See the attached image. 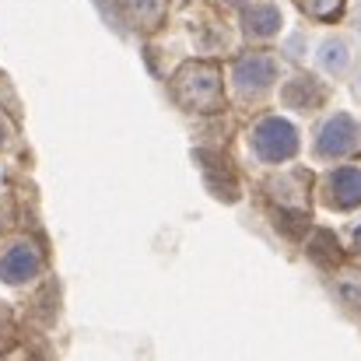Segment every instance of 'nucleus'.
Wrapping results in <instances>:
<instances>
[{
    "label": "nucleus",
    "mask_w": 361,
    "mask_h": 361,
    "mask_svg": "<svg viewBox=\"0 0 361 361\" xmlns=\"http://www.w3.org/2000/svg\"><path fill=\"white\" fill-rule=\"evenodd\" d=\"M172 102L190 116H214L225 109V71L218 60H183L169 78Z\"/></svg>",
    "instance_id": "nucleus-1"
},
{
    "label": "nucleus",
    "mask_w": 361,
    "mask_h": 361,
    "mask_svg": "<svg viewBox=\"0 0 361 361\" xmlns=\"http://www.w3.org/2000/svg\"><path fill=\"white\" fill-rule=\"evenodd\" d=\"M284 60L274 49H242L228 67V88L242 106H263L281 88Z\"/></svg>",
    "instance_id": "nucleus-2"
},
{
    "label": "nucleus",
    "mask_w": 361,
    "mask_h": 361,
    "mask_svg": "<svg viewBox=\"0 0 361 361\" xmlns=\"http://www.w3.org/2000/svg\"><path fill=\"white\" fill-rule=\"evenodd\" d=\"M245 147L259 165H291L302 154V130L295 120L270 113V116H259L249 126Z\"/></svg>",
    "instance_id": "nucleus-3"
},
{
    "label": "nucleus",
    "mask_w": 361,
    "mask_h": 361,
    "mask_svg": "<svg viewBox=\"0 0 361 361\" xmlns=\"http://www.w3.org/2000/svg\"><path fill=\"white\" fill-rule=\"evenodd\" d=\"M355 154H361V120L348 109H337L316 126L309 158L319 165H348Z\"/></svg>",
    "instance_id": "nucleus-4"
},
{
    "label": "nucleus",
    "mask_w": 361,
    "mask_h": 361,
    "mask_svg": "<svg viewBox=\"0 0 361 361\" xmlns=\"http://www.w3.org/2000/svg\"><path fill=\"white\" fill-rule=\"evenodd\" d=\"M312 67L319 78L326 81H355L361 71V42L355 32H326L316 39V53H312Z\"/></svg>",
    "instance_id": "nucleus-5"
},
{
    "label": "nucleus",
    "mask_w": 361,
    "mask_h": 361,
    "mask_svg": "<svg viewBox=\"0 0 361 361\" xmlns=\"http://www.w3.org/2000/svg\"><path fill=\"white\" fill-rule=\"evenodd\" d=\"M193 161L204 176V186L211 197H218L221 204H239L242 200V183H239V172L235 165L228 161L225 151L218 147H193Z\"/></svg>",
    "instance_id": "nucleus-6"
},
{
    "label": "nucleus",
    "mask_w": 361,
    "mask_h": 361,
    "mask_svg": "<svg viewBox=\"0 0 361 361\" xmlns=\"http://www.w3.org/2000/svg\"><path fill=\"white\" fill-rule=\"evenodd\" d=\"M326 99H330V88H326V81H323L319 74H312V71H295V74H288V78L281 81V88H277V102H281L288 113H302V116L319 113V109L326 106Z\"/></svg>",
    "instance_id": "nucleus-7"
},
{
    "label": "nucleus",
    "mask_w": 361,
    "mask_h": 361,
    "mask_svg": "<svg viewBox=\"0 0 361 361\" xmlns=\"http://www.w3.org/2000/svg\"><path fill=\"white\" fill-rule=\"evenodd\" d=\"M319 200L337 211V214H351L361 207V165H334L330 172H323L319 179Z\"/></svg>",
    "instance_id": "nucleus-8"
},
{
    "label": "nucleus",
    "mask_w": 361,
    "mask_h": 361,
    "mask_svg": "<svg viewBox=\"0 0 361 361\" xmlns=\"http://www.w3.org/2000/svg\"><path fill=\"white\" fill-rule=\"evenodd\" d=\"M239 32L249 46H252V42L263 46V42L281 39V32H284V11H281V4H274V0H256V4L242 7Z\"/></svg>",
    "instance_id": "nucleus-9"
},
{
    "label": "nucleus",
    "mask_w": 361,
    "mask_h": 361,
    "mask_svg": "<svg viewBox=\"0 0 361 361\" xmlns=\"http://www.w3.org/2000/svg\"><path fill=\"white\" fill-rule=\"evenodd\" d=\"M42 270V256L32 242H11L0 252V281L4 284H28Z\"/></svg>",
    "instance_id": "nucleus-10"
},
{
    "label": "nucleus",
    "mask_w": 361,
    "mask_h": 361,
    "mask_svg": "<svg viewBox=\"0 0 361 361\" xmlns=\"http://www.w3.org/2000/svg\"><path fill=\"white\" fill-rule=\"evenodd\" d=\"M190 35H193L197 56H204V60H218V56L232 46L228 25H221V21H214V18H197L193 28H190Z\"/></svg>",
    "instance_id": "nucleus-11"
},
{
    "label": "nucleus",
    "mask_w": 361,
    "mask_h": 361,
    "mask_svg": "<svg viewBox=\"0 0 361 361\" xmlns=\"http://www.w3.org/2000/svg\"><path fill=\"white\" fill-rule=\"evenodd\" d=\"M123 14L140 28V32H158L169 18V0H120Z\"/></svg>",
    "instance_id": "nucleus-12"
},
{
    "label": "nucleus",
    "mask_w": 361,
    "mask_h": 361,
    "mask_svg": "<svg viewBox=\"0 0 361 361\" xmlns=\"http://www.w3.org/2000/svg\"><path fill=\"white\" fill-rule=\"evenodd\" d=\"M309 21H323V25H341L348 21L351 0H291Z\"/></svg>",
    "instance_id": "nucleus-13"
},
{
    "label": "nucleus",
    "mask_w": 361,
    "mask_h": 361,
    "mask_svg": "<svg viewBox=\"0 0 361 361\" xmlns=\"http://www.w3.org/2000/svg\"><path fill=\"white\" fill-rule=\"evenodd\" d=\"M302 176H305V172H277V176H270L267 190L274 193V204H281V207H298L302 186H305Z\"/></svg>",
    "instance_id": "nucleus-14"
},
{
    "label": "nucleus",
    "mask_w": 361,
    "mask_h": 361,
    "mask_svg": "<svg viewBox=\"0 0 361 361\" xmlns=\"http://www.w3.org/2000/svg\"><path fill=\"white\" fill-rule=\"evenodd\" d=\"M309 259L316 263V267H337L341 263V242L334 232H326V228H319V232H312L309 235Z\"/></svg>",
    "instance_id": "nucleus-15"
},
{
    "label": "nucleus",
    "mask_w": 361,
    "mask_h": 361,
    "mask_svg": "<svg viewBox=\"0 0 361 361\" xmlns=\"http://www.w3.org/2000/svg\"><path fill=\"white\" fill-rule=\"evenodd\" d=\"M312 53H316V42H312V35L305 28H295L281 42V60H288V63H309Z\"/></svg>",
    "instance_id": "nucleus-16"
},
{
    "label": "nucleus",
    "mask_w": 361,
    "mask_h": 361,
    "mask_svg": "<svg viewBox=\"0 0 361 361\" xmlns=\"http://www.w3.org/2000/svg\"><path fill=\"white\" fill-rule=\"evenodd\" d=\"M337 295L348 309L361 312V267H341L337 270Z\"/></svg>",
    "instance_id": "nucleus-17"
},
{
    "label": "nucleus",
    "mask_w": 361,
    "mask_h": 361,
    "mask_svg": "<svg viewBox=\"0 0 361 361\" xmlns=\"http://www.w3.org/2000/svg\"><path fill=\"white\" fill-rule=\"evenodd\" d=\"M274 225H277L288 239H302V235L309 232V218H305L298 207H281V211H274Z\"/></svg>",
    "instance_id": "nucleus-18"
},
{
    "label": "nucleus",
    "mask_w": 361,
    "mask_h": 361,
    "mask_svg": "<svg viewBox=\"0 0 361 361\" xmlns=\"http://www.w3.org/2000/svg\"><path fill=\"white\" fill-rule=\"evenodd\" d=\"M348 21H351L355 35H361V0H355V4H351V11H348Z\"/></svg>",
    "instance_id": "nucleus-19"
},
{
    "label": "nucleus",
    "mask_w": 361,
    "mask_h": 361,
    "mask_svg": "<svg viewBox=\"0 0 361 361\" xmlns=\"http://www.w3.org/2000/svg\"><path fill=\"white\" fill-rule=\"evenodd\" d=\"M214 4H218V7H249V4H256V0H214Z\"/></svg>",
    "instance_id": "nucleus-20"
},
{
    "label": "nucleus",
    "mask_w": 361,
    "mask_h": 361,
    "mask_svg": "<svg viewBox=\"0 0 361 361\" xmlns=\"http://www.w3.org/2000/svg\"><path fill=\"white\" fill-rule=\"evenodd\" d=\"M355 99H358V102H361V71H358V74H355Z\"/></svg>",
    "instance_id": "nucleus-21"
},
{
    "label": "nucleus",
    "mask_w": 361,
    "mask_h": 361,
    "mask_svg": "<svg viewBox=\"0 0 361 361\" xmlns=\"http://www.w3.org/2000/svg\"><path fill=\"white\" fill-rule=\"evenodd\" d=\"M355 249L361 252V225H355Z\"/></svg>",
    "instance_id": "nucleus-22"
},
{
    "label": "nucleus",
    "mask_w": 361,
    "mask_h": 361,
    "mask_svg": "<svg viewBox=\"0 0 361 361\" xmlns=\"http://www.w3.org/2000/svg\"><path fill=\"white\" fill-rule=\"evenodd\" d=\"M7 144V130H4V123H0V147Z\"/></svg>",
    "instance_id": "nucleus-23"
},
{
    "label": "nucleus",
    "mask_w": 361,
    "mask_h": 361,
    "mask_svg": "<svg viewBox=\"0 0 361 361\" xmlns=\"http://www.w3.org/2000/svg\"><path fill=\"white\" fill-rule=\"evenodd\" d=\"M0 228H4V214H0Z\"/></svg>",
    "instance_id": "nucleus-24"
}]
</instances>
